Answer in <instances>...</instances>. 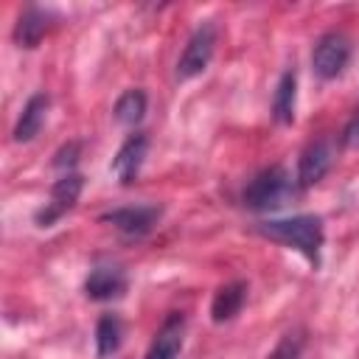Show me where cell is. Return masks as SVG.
Returning a JSON list of instances; mask_svg holds the SVG:
<instances>
[{
	"label": "cell",
	"instance_id": "1",
	"mask_svg": "<svg viewBox=\"0 0 359 359\" xmlns=\"http://www.w3.org/2000/svg\"><path fill=\"white\" fill-rule=\"evenodd\" d=\"M255 233L278 241L289 250H297L311 266H320V252L325 244V230H323V219L314 213H297L289 219H266L255 224Z\"/></svg>",
	"mask_w": 359,
	"mask_h": 359
},
{
	"label": "cell",
	"instance_id": "2",
	"mask_svg": "<svg viewBox=\"0 0 359 359\" xmlns=\"http://www.w3.org/2000/svg\"><path fill=\"white\" fill-rule=\"evenodd\" d=\"M297 191H300L297 182H292V177L283 165H269L247 182V188L241 191V205L247 210H258V213L278 210L289 199H294Z\"/></svg>",
	"mask_w": 359,
	"mask_h": 359
},
{
	"label": "cell",
	"instance_id": "3",
	"mask_svg": "<svg viewBox=\"0 0 359 359\" xmlns=\"http://www.w3.org/2000/svg\"><path fill=\"white\" fill-rule=\"evenodd\" d=\"M216 39H219V28L213 20H205L202 25H196V31L188 36V42L177 59V81H191L210 65Z\"/></svg>",
	"mask_w": 359,
	"mask_h": 359
},
{
	"label": "cell",
	"instance_id": "4",
	"mask_svg": "<svg viewBox=\"0 0 359 359\" xmlns=\"http://www.w3.org/2000/svg\"><path fill=\"white\" fill-rule=\"evenodd\" d=\"M351 62V39L342 31H328L314 42L311 67L323 81L337 79Z\"/></svg>",
	"mask_w": 359,
	"mask_h": 359
},
{
	"label": "cell",
	"instance_id": "5",
	"mask_svg": "<svg viewBox=\"0 0 359 359\" xmlns=\"http://www.w3.org/2000/svg\"><path fill=\"white\" fill-rule=\"evenodd\" d=\"M81 188H84V180H81V174H76V171H70V174H62L56 182H53V188H50V196H48V202L34 213V222H36V227H53L65 213H70L73 208H76V202H79V196H81Z\"/></svg>",
	"mask_w": 359,
	"mask_h": 359
},
{
	"label": "cell",
	"instance_id": "6",
	"mask_svg": "<svg viewBox=\"0 0 359 359\" xmlns=\"http://www.w3.org/2000/svg\"><path fill=\"white\" fill-rule=\"evenodd\" d=\"M160 216H163L160 205H126V208H115V210L101 213V222L115 227L126 238H143L154 230Z\"/></svg>",
	"mask_w": 359,
	"mask_h": 359
},
{
	"label": "cell",
	"instance_id": "7",
	"mask_svg": "<svg viewBox=\"0 0 359 359\" xmlns=\"http://www.w3.org/2000/svg\"><path fill=\"white\" fill-rule=\"evenodd\" d=\"M334 157H337V149H334V140L331 137H317L311 140L300 160H297V188L306 191L311 185H317L334 165Z\"/></svg>",
	"mask_w": 359,
	"mask_h": 359
},
{
	"label": "cell",
	"instance_id": "8",
	"mask_svg": "<svg viewBox=\"0 0 359 359\" xmlns=\"http://www.w3.org/2000/svg\"><path fill=\"white\" fill-rule=\"evenodd\" d=\"M146 151H149V135H146V132H132V135L121 143L118 154L112 157V165H109L112 177H115L121 185H132V182L137 180L140 168H143Z\"/></svg>",
	"mask_w": 359,
	"mask_h": 359
},
{
	"label": "cell",
	"instance_id": "9",
	"mask_svg": "<svg viewBox=\"0 0 359 359\" xmlns=\"http://www.w3.org/2000/svg\"><path fill=\"white\" fill-rule=\"evenodd\" d=\"M126 292V272L118 264H98L84 280V294L90 300H118Z\"/></svg>",
	"mask_w": 359,
	"mask_h": 359
},
{
	"label": "cell",
	"instance_id": "10",
	"mask_svg": "<svg viewBox=\"0 0 359 359\" xmlns=\"http://www.w3.org/2000/svg\"><path fill=\"white\" fill-rule=\"evenodd\" d=\"M56 25V14L39 6H28L25 11H20L17 22H14V42L20 48H36L45 34Z\"/></svg>",
	"mask_w": 359,
	"mask_h": 359
},
{
	"label": "cell",
	"instance_id": "11",
	"mask_svg": "<svg viewBox=\"0 0 359 359\" xmlns=\"http://www.w3.org/2000/svg\"><path fill=\"white\" fill-rule=\"evenodd\" d=\"M182 337H185V317L180 311H171L163 325L154 334V342L149 345L143 359H177L180 348H182Z\"/></svg>",
	"mask_w": 359,
	"mask_h": 359
},
{
	"label": "cell",
	"instance_id": "12",
	"mask_svg": "<svg viewBox=\"0 0 359 359\" xmlns=\"http://www.w3.org/2000/svg\"><path fill=\"white\" fill-rule=\"evenodd\" d=\"M48 109H50L48 93H34V95L25 101V107H22L17 123H14V132H11V135H14V143H28V140H34V137L39 135V129L45 126Z\"/></svg>",
	"mask_w": 359,
	"mask_h": 359
},
{
	"label": "cell",
	"instance_id": "13",
	"mask_svg": "<svg viewBox=\"0 0 359 359\" xmlns=\"http://www.w3.org/2000/svg\"><path fill=\"white\" fill-rule=\"evenodd\" d=\"M294 107H297V73H294V67H286L275 84V93H272L275 123L289 126L294 121Z\"/></svg>",
	"mask_w": 359,
	"mask_h": 359
},
{
	"label": "cell",
	"instance_id": "14",
	"mask_svg": "<svg viewBox=\"0 0 359 359\" xmlns=\"http://www.w3.org/2000/svg\"><path fill=\"white\" fill-rule=\"evenodd\" d=\"M247 300V283L244 280H230L224 286H219L213 292V300H210V320L213 323H230L241 306Z\"/></svg>",
	"mask_w": 359,
	"mask_h": 359
},
{
	"label": "cell",
	"instance_id": "15",
	"mask_svg": "<svg viewBox=\"0 0 359 359\" xmlns=\"http://www.w3.org/2000/svg\"><path fill=\"white\" fill-rule=\"evenodd\" d=\"M123 342V323L118 314H101L98 323H95V353L104 359V356H112Z\"/></svg>",
	"mask_w": 359,
	"mask_h": 359
},
{
	"label": "cell",
	"instance_id": "16",
	"mask_svg": "<svg viewBox=\"0 0 359 359\" xmlns=\"http://www.w3.org/2000/svg\"><path fill=\"white\" fill-rule=\"evenodd\" d=\"M146 115V93L143 90H126L118 101H115V121L123 126H135L140 123Z\"/></svg>",
	"mask_w": 359,
	"mask_h": 359
},
{
	"label": "cell",
	"instance_id": "17",
	"mask_svg": "<svg viewBox=\"0 0 359 359\" xmlns=\"http://www.w3.org/2000/svg\"><path fill=\"white\" fill-rule=\"evenodd\" d=\"M303 345H306V337L300 331H289V334L280 337V342L275 345V351L269 353V359H300Z\"/></svg>",
	"mask_w": 359,
	"mask_h": 359
},
{
	"label": "cell",
	"instance_id": "18",
	"mask_svg": "<svg viewBox=\"0 0 359 359\" xmlns=\"http://www.w3.org/2000/svg\"><path fill=\"white\" fill-rule=\"evenodd\" d=\"M79 143L73 140V143H67V146H62L59 151H56V157H53V168H59L62 174H70L73 171V165H76V160H79Z\"/></svg>",
	"mask_w": 359,
	"mask_h": 359
},
{
	"label": "cell",
	"instance_id": "19",
	"mask_svg": "<svg viewBox=\"0 0 359 359\" xmlns=\"http://www.w3.org/2000/svg\"><path fill=\"white\" fill-rule=\"evenodd\" d=\"M342 143H345L348 149H359V112L348 121V126H345V132H342Z\"/></svg>",
	"mask_w": 359,
	"mask_h": 359
}]
</instances>
